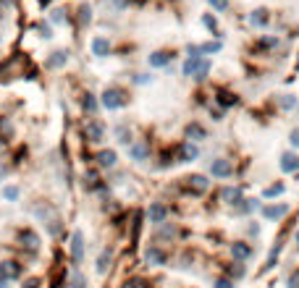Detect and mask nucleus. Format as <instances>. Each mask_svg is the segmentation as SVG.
<instances>
[{
	"label": "nucleus",
	"instance_id": "nucleus-2",
	"mask_svg": "<svg viewBox=\"0 0 299 288\" xmlns=\"http://www.w3.org/2000/svg\"><path fill=\"white\" fill-rule=\"evenodd\" d=\"M184 189L192 196H202V194H208L210 181H208V176H202V173H192V176L184 178Z\"/></svg>",
	"mask_w": 299,
	"mask_h": 288
},
{
	"label": "nucleus",
	"instance_id": "nucleus-24",
	"mask_svg": "<svg viewBox=\"0 0 299 288\" xmlns=\"http://www.w3.org/2000/svg\"><path fill=\"white\" fill-rule=\"evenodd\" d=\"M215 105H218V108H234V105H236V95L234 92H226V89H218V92H215Z\"/></svg>",
	"mask_w": 299,
	"mask_h": 288
},
{
	"label": "nucleus",
	"instance_id": "nucleus-17",
	"mask_svg": "<svg viewBox=\"0 0 299 288\" xmlns=\"http://www.w3.org/2000/svg\"><path fill=\"white\" fill-rule=\"evenodd\" d=\"M257 210H260V199H252V196H244L231 207L234 215H249V212H257Z\"/></svg>",
	"mask_w": 299,
	"mask_h": 288
},
{
	"label": "nucleus",
	"instance_id": "nucleus-12",
	"mask_svg": "<svg viewBox=\"0 0 299 288\" xmlns=\"http://www.w3.org/2000/svg\"><path fill=\"white\" fill-rule=\"evenodd\" d=\"M19 246L26 252H37L40 249V233L31 228H21L19 231Z\"/></svg>",
	"mask_w": 299,
	"mask_h": 288
},
{
	"label": "nucleus",
	"instance_id": "nucleus-30",
	"mask_svg": "<svg viewBox=\"0 0 299 288\" xmlns=\"http://www.w3.org/2000/svg\"><path fill=\"white\" fill-rule=\"evenodd\" d=\"M116 139H118V144H126V147H129V144L134 142V134H131V129L126 126V124H121V126H116Z\"/></svg>",
	"mask_w": 299,
	"mask_h": 288
},
{
	"label": "nucleus",
	"instance_id": "nucleus-29",
	"mask_svg": "<svg viewBox=\"0 0 299 288\" xmlns=\"http://www.w3.org/2000/svg\"><path fill=\"white\" fill-rule=\"evenodd\" d=\"M173 236H176V225H173V223H160V225H157V241H171Z\"/></svg>",
	"mask_w": 299,
	"mask_h": 288
},
{
	"label": "nucleus",
	"instance_id": "nucleus-13",
	"mask_svg": "<svg viewBox=\"0 0 299 288\" xmlns=\"http://www.w3.org/2000/svg\"><path fill=\"white\" fill-rule=\"evenodd\" d=\"M252 254H255V249H252V244H247V241H234L231 244L234 262H247V260H252Z\"/></svg>",
	"mask_w": 299,
	"mask_h": 288
},
{
	"label": "nucleus",
	"instance_id": "nucleus-1",
	"mask_svg": "<svg viewBox=\"0 0 299 288\" xmlns=\"http://www.w3.org/2000/svg\"><path fill=\"white\" fill-rule=\"evenodd\" d=\"M100 105L105 110H121V108H126L129 105V95H126V89H121V87H105L103 89V95H100Z\"/></svg>",
	"mask_w": 299,
	"mask_h": 288
},
{
	"label": "nucleus",
	"instance_id": "nucleus-6",
	"mask_svg": "<svg viewBox=\"0 0 299 288\" xmlns=\"http://www.w3.org/2000/svg\"><path fill=\"white\" fill-rule=\"evenodd\" d=\"M210 176L213 178H231L234 176V162L228 160V157H215L213 162H210Z\"/></svg>",
	"mask_w": 299,
	"mask_h": 288
},
{
	"label": "nucleus",
	"instance_id": "nucleus-50",
	"mask_svg": "<svg viewBox=\"0 0 299 288\" xmlns=\"http://www.w3.org/2000/svg\"><path fill=\"white\" fill-rule=\"evenodd\" d=\"M0 288H8V280L6 278H0Z\"/></svg>",
	"mask_w": 299,
	"mask_h": 288
},
{
	"label": "nucleus",
	"instance_id": "nucleus-41",
	"mask_svg": "<svg viewBox=\"0 0 299 288\" xmlns=\"http://www.w3.org/2000/svg\"><path fill=\"white\" fill-rule=\"evenodd\" d=\"M213 288H236V280H231V278H218V280H213Z\"/></svg>",
	"mask_w": 299,
	"mask_h": 288
},
{
	"label": "nucleus",
	"instance_id": "nucleus-42",
	"mask_svg": "<svg viewBox=\"0 0 299 288\" xmlns=\"http://www.w3.org/2000/svg\"><path fill=\"white\" fill-rule=\"evenodd\" d=\"M37 29H40V37H45V39H50V37H53V26H50V24L40 21V24H37Z\"/></svg>",
	"mask_w": 299,
	"mask_h": 288
},
{
	"label": "nucleus",
	"instance_id": "nucleus-14",
	"mask_svg": "<svg viewBox=\"0 0 299 288\" xmlns=\"http://www.w3.org/2000/svg\"><path fill=\"white\" fill-rule=\"evenodd\" d=\"M171 60H173V50H155L147 55V63L152 68H168Z\"/></svg>",
	"mask_w": 299,
	"mask_h": 288
},
{
	"label": "nucleus",
	"instance_id": "nucleus-8",
	"mask_svg": "<svg viewBox=\"0 0 299 288\" xmlns=\"http://www.w3.org/2000/svg\"><path fill=\"white\" fill-rule=\"evenodd\" d=\"M200 157V147L194 144V142H181L179 147H176V162H194Z\"/></svg>",
	"mask_w": 299,
	"mask_h": 288
},
{
	"label": "nucleus",
	"instance_id": "nucleus-19",
	"mask_svg": "<svg viewBox=\"0 0 299 288\" xmlns=\"http://www.w3.org/2000/svg\"><path fill=\"white\" fill-rule=\"evenodd\" d=\"M289 215V204H268L262 207V218L265 220H281Z\"/></svg>",
	"mask_w": 299,
	"mask_h": 288
},
{
	"label": "nucleus",
	"instance_id": "nucleus-33",
	"mask_svg": "<svg viewBox=\"0 0 299 288\" xmlns=\"http://www.w3.org/2000/svg\"><path fill=\"white\" fill-rule=\"evenodd\" d=\"M210 68H213V66H210V60L205 58L202 63L197 66V71H194V76H192V79H194V81H205V79H208V73H210Z\"/></svg>",
	"mask_w": 299,
	"mask_h": 288
},
{
	"label": "nucleus",
	"instance_id": "nucleus-40",
	"mask_svg": "<svg viewBox=\"0 0 299 288\" xmlns=\"http://www.w3.org/2000/svg\"><path fill=\"white\" fill-rule=\"evenodd\" d=\"M79 21H82V24L92 21V6H82V8H79Z\"/></svg>",
	"mask_w": 299,
	"mask_h": 288
},
{
	"label": "nucleus",
	"instance_id": "nucleus-35",
	"mask_svg": "<svg viewBox=\"0 0 299 288\" xmlns=\"http://www.w3.org/2000/svg\"><path fill=\"white\" fill-rule=\"evenodd\" d=\"M220 48H223V45H220V39H210V42H205V45H200V50H202V55H215V53H220Z\"/></svg>",
	"mask_w": 299,
	"mask_h": 288
},
{
	"label": "nucleus",
	"instance_id": "nucleus-3",
	"mask_svg": "<svg viewBox=\"0 0 299 288\" xmlns=\"http://www.w3.org/2000/svg\"><path fill=\"white\" fill-rule=\"evenodd\" d=\"M69 252H71V262L74 267H79L84 262V252H87V244H84V233L82 231H74L71 233V241H69Z\"/></svg>",
	"mask_w": 299,
	"mask_h": 288
},
{
	"label": "nucleus",
	"instance_id": "nucleus-9",
	"mask_svg": "<svg viewBox=\"0 0 299 288\" xmlns=\"http://www.w3.org/2000/svg\"><path fill=\"white\" fill-rule=\"evenodd\" d=\"M145 262H147L150 267H163V265L168 262V252L160 249L157 244H150V246L145 249Z\"/></svg>",
	"mask_w": 299,
	"mask_h": 288
},
{
	"label": "nucleus",
	"instance_id": "nucleus-18",
	"mask_svg": "<svg viewBox=\"0 0 299 288\" xmlns=\"http://www.w3.org/2000/svg\"><path fill=\"white\" fill-rule=\"evenodd\" d=\"M69 58H71V53L69 50H55V53H50L47 55V60H45V68H63L69 63Z\"/></svg>",
	"mask_w": 299,
	"mask_h": 288
},
{
	"label": "nucleus",
	"instance_id": "nucleus-37",
	"mask_svg": "<svg viewBox=\"0 0 299 288\" xmlns=\"http://www.w3.org/2000/svg\"><path fill=\"white\" fill-rule=\"evenodd\" d=\"M19 196H21L19 186H3V199H8V202H16Z\"/></svg>",
	"mask_w": 299,
	"mask_h": 288
},
{
	"label": "nucleus",
	"instance_id": "nucleus-28",
	"mask_svg": "<svg viewBox=\"0 0 299 288\" xmlns=\"http://www.w3.org/2000/svg\"><path fill=\"white\" fill-rule=\"evenodd\" d=\"M244 275H247L244 262H231V265L226 267V278H231V280H242Z\"/></svg>",
	"mask_w": 299,
	"mask_h": 288
},
{
	"label": "nucleus",
	"instance_id": "nucleus-11",
	"mask_svg": "<svg viewBox=\"0 0 299 288\" xmlns=\"http://www.w3.org/2000/svg\"><path fill=\"white\" fill-rule=\"evenodd\" d=\"M82 186H84L87 191H105L103 178H100V173L94 171V168H87V171L82 173Z\"/></svg>",
	"mask_w": 299,
	"mask_h": 288
},
{
	"label": "nucleus",
	"instance_id": "nucleus-23",
	"mask_svg": "<svg viewBox=\"0 0 299 288\" xmlns=\"http://www.w3.org/2000/svg\"><path fill=\"white\" fill-rule=\"evenodd\" d=\"M220 199H223L226 204L234 207L239 199H244V196H242V186H226L223 191H220Z\"/></svg>",
	"mask_w": 299,
	"mask_h": 288
},
{
	"label": "nucleus",
	"instance_id": "nucleus-36",
	"mask_svg": "<svg viewBox=\"0 0 299 288\" xmlns=\"http://www.w3.org/2000/svg\"><path fill=\"white\" fill-rule=\"evenodd\" d=\"M283 191H286V186H283V184H273V186H268L262 191V196H265V199H276V196H281Z\"/></svg>",
	"mask_w": 299,
	"mask_h": 288
},
{
	"label": "nucleus",
	"instance_id": "nucleus-34",
	"mask_svg": "<svg viewBox=\"0 0 299 288\" xmlns=\"http://www.w3.org/2000/svg\"><path fill=\"white\" fill-rule=\"evenodd\" d=\"M278 108L281 110H296V95H281L278 97Z\"/></svg>",
	"mask_w": 299,
	"mask_h": 288
},
{
	"label": "nucleus",
	"instance_id": "nucleus-49",
	"mask_svg": "<svg viewBox=\"0 0 299 288\" xmlns=\"http://www.w3.org/2000/svg\"><path fill=\"white\" fill-rule=\"evenodd\" d=\"M8 176V168H6V165H0V178H6Z\"/></svg>",
	"mask_w": 299,
	"mask_h": 288
},
{
	"label": "nucleus",
	"instance_id": "nucleus-38",
	"mask_svg": "<svg viewBox=\"0 0 299 288\" xmlns=\"http://www.w3.org/2000/svg\"><path fill=\"white\" fill-rule=\"evenodd\" d=\"M126 288H152V285L145 278H129V280H126Z\"/></svg>",
	"mask_w": 299,
	"mask_h": 288
},
{
	"label": "nucleus",
	"instance_id": "nucleus-21",
	"mask_svg": "<svg viewBox=\"0 0 299 288\" xmlns=\"http://www.w3.org/2000/svg\"><path fill=\"white\" fill-rule=\"evenodd\" d=\"M281 171L283 173H296L299 171V155L296 152H283L281 155Z\"/></svg>",
	"mask_w": 299,
	"mask_h": 288
},
{
	"label": "nucleus",
	"instance_id": "nucleus-48",
	"mask_svg": "<svg viewBox=\"0 0 299 288\" xmlns=\"http://www.w3.org/2000/svg\"><path fill=\"white\" fill-rule=\"evenodd\" d=\"M21 288H40V278H29V280H24Z\"/></svg>",
	"mask_w": 299,
	"mask_h": 288
},
{
	"label": "nucleus",
	"instance_id": "nucleus-44",
	"mask_svg": "<svg viewBox=\"0 0 299 288\" xmlns=\"http://www.w3.org/2000/svg\"><path fill=\"white\" fill-rule=\"evenodd\" d=\"M152 81H155L152 73H137L134 76V84H152Z\"/></svg>",
	"mask_w": 299,
	"mask_h": 288
},
{
	"label": "nucleus",
	"instance_id": "nucleus-7",
	"mask_svg": "<svg viewBox=\"0 0 299 288\" xmlns=\"http://www.w3.org/2000/svg\"><path fill=\"white\" fill-rule=\"evenodd\" d=\"M150 142L147 139H134L131 144H129V157L134 160V162H145V160H150Z\"/></svg>",
	"mask_w": 299,
	"mask_h": 288
},
{
	"label": "nucleus",
	"instance_id": "nucleus-46",
	"mask_svg": "<svg viewBox=\"0 0 299 288\" xmlns=\"http://www.w3.org/2000/svg\"><path fill=\"white\" fill-rule=\"evenodd\" d=\"M286 288H299V270H294L291 275L286 278Z\"/></svg>",
	"mask_w": 299,
	"mask_h": 288
},
{
	"label": "nucleus",
	"instance_id": "nucleus-22",
	"mask_svg": "<svg viewBox=\"0 0 299 288\" xmlns=\"http://www.w3.org/2000/svg\"><path fill=\"white\" fill-rule=\"evenodd\" d=\"M249 24H252V26H257V29L268 26V24H271V11H268V8H257V11H252V13H249Z\"/></svg>",
	"mask_w": 299,
	"mask_h": 288
},
{
	"label": "nucleus",
	"instance_id": "nucleus-43",
	"mask_svg": "<svg viewBox=\"0 0 299 288\" xmlns=\"http://www.w3.org/2000/svg\"><path fill=\"white\" fill-rule=\"evenodd\" d=\"M50 21H55V24H63V21H66V11H60V8L50 11Z\"/></svg>",
	"mask_w": 299,
	"mask_h": 288
},
{
	"label": "nucleus",
	"instance_id": "nucleus-5",
	"mask_svg": "<svg viewBox=\"0 0 299 288\" xmlns=\"http://www.w3.org/2000/svg\"><path fill=\"white\" fill-rule=\"evenodd\" d=\"M145 215H147V223L157 228L160 223H165V220H168L171 210H168L163 202H150V207H147V212H145Z\"/></svg>",
	"mask_w": 299,
	"mask_h": 288
},
{
	"label": "nucleus",
	"instance_id": "nucleus-47",
	"mask_svg": "<svg viewBox=\"0 0 299 288\" xmlns=\"http://www.w3.org/2000/svg\"><path fill=\"white\" fill-rule=\"evenodd\" d=\"M289 142H291V147H296V149H299V129H291V134H289Z\"/></svg>",
	"mask_w": 299,
	"mask_h": 288
},
{
	"label": "nucleus",
	"instance_id": "nucleus-32",
	"mask_svg": "<svg viewBox=\"0 0 299 288\" xmlns=\"http://www.w3.org/2000/svg\"><path fill=\"white\" fill-rule=\"evenodd\" d=\"M110 260H113V257H110V249H103L100 257H97V272L100 275H105V272L110 270Z\"/></svg>",
	"mask_w": 299,
	"mask_h": 288
},
{
	"label": "nucleus",
	"instance_id": "nucleus-45",
	"mask_svg": "<svg viewBox=\"0 0 299 288\" xmlns=\"http://www.w3.org/2000/svg\"><path fill=\"white\" fill-rule=\"evenodd\" d=\"M208 3H210V6H213L218 13H223V11L228 8V0H208Z\"/></svg>",
	"mask_w": 299,
	"mask_h": 288
},
{
	"label": "nucleus",
	"instance_id": "nucleus-4",
	"mask_svg": "<svg viewBox=\"0 0 299 288\" xmlns=\"http://www.w3.org/2000/svg\"><path fill=\"white\" fill-rule=\"evenodd\" d=\"M84 139L89 144H100L105 139V124H103V120H97V118L87 120V124H84Z\"/></svg>",
	"mask_w": 299,
	"mask_h": 288
},
{
	"label": "nucleus",
	"instance_id": "nucleus-10",
	"mask_svg": "<svg viewBox=\"0 0 299 288\" xmlns=\"http://www.w3.org/2000/svg\"><path fill=\"white\" fill-rule=\"evenodd\" d=\"M21 272H24V265L21 262H16V260H3V262H0V278H6L8 283L11 280H19Z\"/></svg>",
	"mask_w": 299,
	"mask_h": 288
},
{
	"label": "nucleus",
	"instance_id": "nucleus-25",
	"mask_svg": "<svg viewBox=\"0 0 299 288\" xmlns=\"http://www.w3.org/2000/svg\"><path fill=\"white\" fill-rule=\"evenodd\" d=\"M66 285H71V288H89V280H87V275H84V272L76 267V270L71 272V275L66 278Z\"/></svg>",
	"mask_w": 299,
	"mask_h": 288
},
{
	"label": "nucleus",
	"instance_id": "nucleus-27",
	"mask_svg": "<svg viewBox=\"0 0 299 288\" xmlns=\"http://www.w3.org/2000/svg\"><path fill=\"white\" fill-rule=\"evenodd\" d=\"M82 110L89 113V118H94V113H97V97H94L92 92H84L82 95Z\"/></svg>",
	"mask_w": 299,
	"mask_h": 288
},
{
	"label": "nucleus",
	"instance_id": "nucleus-26",
	"mask_svg": "<svg viewBox=\"0 0 299 288\" xmlns=\"http://www.w3.org/2000/svg\"><path fill=\"white\" fill-rule=\"evenodd\" d=\"M276 48H278V37H276V34L260 37V39L255 42V50H262V53H271V50H276Z\"/></svg>",
	"mask_w": 299,
	"mask_h": 288
},
{
	"label": "nucleus",
	"instance_id": "nucleus-51",
	"mask_svg": "<svg viewBox=\"0 0 299 288\" xmlns=\"http://www.w3.org/2000/svg\"><path fill=\"white\" fill-rule=\"evenodd\" d=\"M294 241H296V246H299V231H296V236H294Z\"/></svg>",
	"mask_w": 299,
	"mask_h": 288
},
{
	"label": "nucleus",
	"instance_id": "nucleus-15",
	"mask_svg": "<svg viewBox=\"0 0 299 288\" xmlns=\"http://www.w3.org/2000/svg\"><path fill=\"white\" fill-rule=\"evenodd\" d=\"M94 162H97V168H103V171H110V168H116V162H118V155H116V149H100V152L94 155Z\"/></svg>",
	"mask_w": 299,
	"mask_h": 288
},
{
	"label": "nucleus",
	"instance_id": "nucleus-16",
	"mask_svg": "<svg viewBox=\"0 0 299 288\" xmlns=\"http://www.w3.org/2000/svg\"><path fill=\"white\" fill-rule=\"evenodd\" d=\"M184 136H186V142H205L208 139V129H205L202 124H197V120H192L186 129H184Z\"/></svg>",
	"mask_w": 299,
	"mask_h": 288
},
{
	"label": "nucleus",
	"instance_id": "nucleus-20",
	"mask_svg": "<svg viewBox=\"0 0 299 288\" xmlns=\"http://www.w3.org/2000/svg\"><path fill=\"white\" fill-rule=\"evenodd\" d=\"M92 55L94 58H108L110 55V42H108V37H92Z\"/></svg>",
	"mask_w": 299,
	"mask_h": 288
},
{
	"label": "nucleus",
	"instance_id": "nucleus-39",
	"mask_svg": "<svg viewBox=\"0 0 299 288\" xmlns=\"http://www.w3.org/2000/svg\"><path fill=\"white\" fill-rule=\"evenodd\" d=\"M0 136H6V139H11V136H13V126H11L8 118L0 120Z\"/></svg>",
	"mask_w": 299,
	"mask_h": 288
},
{
	"label": "nucleus",
	"instance_id": "nucleus-31",
	"mask_svg": "<svg viewBox=\"0 0 299 288\" xmlns=\"http://www.w3.org/2000/svg\"><path fill=\"white\" fill-rule=\"evenodd\" d=\"M202 24H205V29L215 37V39H220V29H218V19L215 16H210V13H205L202 16Z\"/></svg>",
	"mask_w": 299,
	"mask_h": 288
}]
</instances>
